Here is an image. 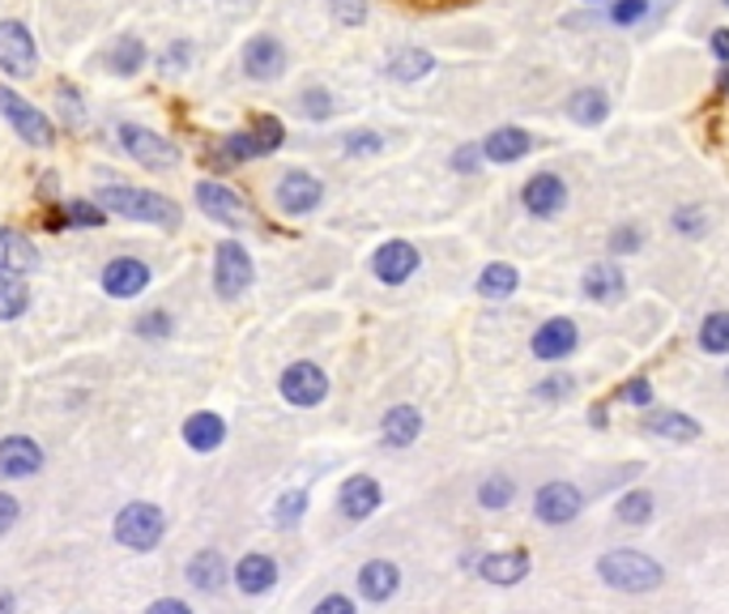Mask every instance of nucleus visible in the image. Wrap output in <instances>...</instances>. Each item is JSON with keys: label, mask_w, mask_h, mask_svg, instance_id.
Instances as JSON below:
<instances>
[{"label": "nucleus", "mask_w": 729, "mask_h": 614, "mask_svg": "<svg viewBox=\"0 0 729 614\" xmlns=\"http://www.w3.org/2000/svg\"><path fill=\"white\" fill-rule=\"evenodd\" d=\"M99 205H103L107 214L133 218V223H153V227H175V223H180L175 201H167L162 192H150V189L112 184V189H99Z\"/></svg>", "instance_id": "1"}, {"label": "nucleus", "mask_w": 729, "mask_h": 614, "mask_svg": "<svg viewBox=\"0 0 729 614\" xmlns=\"http://www.w3.org/2000/svg\"><path fill=\"white\" fill-rule=\"evenodd\" d=\"M597 572H602V580L611 589H627V593H649V589H657L665 580L661 564H652L649 555H640V550H611V555H602Z\"/></svg>", "instance_id": "2"}, {"label": "nucleus", "mask_w": 729, "mask_h": 614, "mask_svg": "<svg viewBox=\"0 0 729 614\" xmlns=\"http://www.w3.org/2000/svg\"><path fill=\"white\" fill-rule=\"evenodd\" d=\"M167 534V516H162V508L158 503H128V508H119V516H115V542L119 546H128V550H153L158 542Z\"/></svg>", "instance_id": "3"}, {"label": "nucleus", "mask_w": 729, "mask_h": 614, "mask_svg": "<svg viewBox=\"0 0 729 614\" xmlns=\"http://www.w3.org/2000/svg\"><path fill=\"white\" fill-rule=\"evenodd\" d=\"M252 286V257H248V248L239 243V239H227V243H218V257H214V291H218V299H239L243 291Z\"/></svg>", "instance_id": "4"}, {"label": "nucleus", "mask_w": 729, "mask_h": 614, "mask_svg": "<svg viewBox=\"0 0 729 614\" xmlns=\"http://www.w3.org/2000/svg\"><path fill=\"white\" fill-rule=\"evenodd\" d=\"M119 146L133 154L146 171H167V167H175V162H180L175 141H167L162 133L141 128V124H119Z\"/></svg>", "instance_id": "5"}, {"label": "nucleus", "mask_w": 729, "mask_h": 614, "mask_svg": "<svg viewBox=\"0 0 729 614\" xmlns=\"http://www.w3.org/2000/svg\"><path fill=\"white\" fill-rule=\"evenodd\" d=\"M196 205L214 218V223H223V227H252V209H248V201L239 196L235 189L227 184H214V180H201L196 184Z\"/></svg>", "instance_id": "6"}, {"label": "nucleus", "mask_w": 729, "mask_h": 614, "mask_svg": "<svg viewBox=\"0 0 729 614\" xmlns=\"http://www.w3.org/2000/svg\"><path fill=\"white\" fill-rule=\"evenodd\" d=\"M521 205H525V214H534V218H559L563 205H568V184H563V175H555V171H534V175L525 180V189H521Z\"/></svg>", "instance_id": "7"}, {"label": "nucleus", "mask_w": 729, "mask_h": 614, "mask_svg": "<svg viewBox=\"0 0 729 614\" xmlns=\"http://www.w3.org/2000/svg\"><path fill=\"white\" fill-rule=\"evenodd\" d=\"M277 209L282 214H291V218H304L311 214L320 201H324V184L311 175V171H286L282 180H277Z\"/></svg>", "instance_id": "8"}, {"label": "nucleus", "mask_w": 729, "mask_h": 614, "mask_svg": "<svg viewBox=\"0 0 729 614\" xmlns=\"http://www.w3.org/2000/svg\"><path fill=\"white\" fill-rule=\"evenodd\" d=\"M282 397L291 406H299V410H311V406H320L329 397V376L316 363H291L282 372Z\"/></svg>", "instance_id": "9"}, {"label": "nucleus", "mask_w": 729, "mask_h": 614, "mask_svg": "<svg viewBox=\"0 0 729 614\" xmlns=\"http://www.w3.org/2000/svg\"><path fill=\"white\" fill-rule=\"evenodd\" d=\"M0 112L9 115V124L18 128V137L22 141H31V146H52V120L38 112V107H31L22 94H13V90H4L0 86Z\"/></svg>", "instance_id": "10"}, {"label": "nucleus", "mask_w": 729, "mask_h": 614, "mask_svg": "<svg viewBox=\"0 0 729 614\" xmlns=\"http://www.w3.org/2000/svg\"><path fill=\"white\" fill-rule=\"evenodd\" d=\"M35 60V35L22 22H0V69L9 77H31Z\"/></svg>", "instance_id": "11"}, {"label": "nucleus", "mask_w": 729, "mask_h": 614, "mask_svg": "<svg viewBox=\"0 0 729 614\" xmlns=\"http://www.w3.org/2000/svg\"><path fill=\"white\" fill-rule=\"evenodd\" d=\"M372 273L380 277L384 286L410 282V277L419 273V248H414L410 239H388V243L376 248V257H372Z\"/></svg>", "instance_id": "12"}, {"label": "nucleus", "mask_w": 729, "mask_h": 614, "mask_svg": "<svg viewBox=\"0 0 729 614\" xmlns=\"http://www.w3.org/2000/svg\"><path fill=\"white\" fill-rule=\"evenodd\" d=\"M580 508H584V496L576 491L572 482H546L534 499L537 521H546V525H568V521L580 516Z\"/></svg>", "instance_id": "13"}, {"label": "nucleus", "mask_w": 729, "mask_h": 614, "mask_svg": "<svg viewBox=\"0 0 729 614\" xmlns=\"http://www.w3.org/2000/svg\"><path fill=\"white\" fill-rule=\"evenodd\" d=\"M529 150H534V133H529V128H516V124H499V128H491V133L482 137V158H487V162H499V167L521 162Z\"/></svg>", "instance_id": "14"}, {"label": "nucleus", "mask_w": 729, "mask_h": 614, "mask_svg": "<svg viewBox=\"0 0 729 614\" xmlns=\"http://www.w3.org/2000/svg\"><path fill=\"white\" fill-rule=\"evenodd\" d=\"M576 345H580V329H576L568 316H555V320H546L542 329L534 333V350L542 363H559V359H568Z\"/></svg>", "instance_id": "15"}, {"label": "nucleus", "mask_w": 729, "mask_h": 614, "mask_svg": "<svg viewBox=\"0 0 729 614\" xmlns=\"http://www.w3.org/2000/svg\"><path fill=\"white\" fill-rule=\"evenodd\" d=\"M243 69H248L252 81H273V77H282L286 73V47L273 35L248 38V47H243Z\"/></svg>", "instance_id": "16"}, {"label": "nucleus", "mask_w": 729, "mask_h": 614, "mask_svg": "<svg viewBox=\"0 0 729 614\" xmlns=\"http://www.w3.org/2000/svg\"><path fill=\"white\" fill-rule=\"evenodd\" d=\"M150 286V265L133 261V257H115L112 265L103 269V291L112 299H137Z\"/></svg>", "instance_id": "17"}, {"label": "nucleus", "mask_w": 729, "mask_h": 614, "mask_svg": "<svg viewBox=\"0 0 729 614\" xmlns=\"http://www.w3.org/2000/svg\"><path fill=\"white\" fill-rule=\"evenodd\" d=\"M43 469V448L31 435H9L0 440V474L4 478H31Z\"/></svg>", "instance_id": "18"}, {"label": "nucleus", "mask_w": 729, "mask_h": 614, "mask_svg": "<svg viewBox=\"0 0 729 614\" xmlns=\"http://www.w3.org/2000/svg\"><path fill=\"white\" fill-rule=\"evenodd\" d=\"M380 482L376 478H367V474H354V478H345L342 482V496H338V503H342V512L350 516V521H367L376 508H380Z\"/></svg>", "instance_id": "19"}, {"label": "nucleus", "mask_w": 729, "mask_h": 614, "mask_svg": "<svg viewBox=\"0 0 729 614\" xmlns=\"http://www.w3.org/2000/svg\"><path fill=\"white\" fill-rule=\"evenodd\" d=\"M568 120H576L580 128H597V124H606V115H611V94L602 90V86H580L568 94Z\"/></svg>", "instance_id": "20"}, {"label": "nucleus", "mask_w": 729, "mask_h": 614, "mask_svg": "<svg viewBox=\"0 0 729 614\" xmlns=\"http://www.w3.org/2000/svg\"><path fill=\"white\" fill-rule=\"evenodd\" d=\"M580 291L593 299V304H618L627 295V277L618 273V265L602 261V265H589L580 277Z\"/></svg>", "instance_id": "21"}, {"label": "nucleus", "mask_w": 729, "mask_h": 614, "mask_svg": "<svg viewBox=\"0 0 729 614\" xmlns=\"http://www.w3.org/2000/svg\"><path fill=\"white\" fill-rule=\"evenodd\" d=\"M380 435L388 448H410L422 435V414L414 406H392L380 422Z\"/></svg>", "instance_id": "22"}, {"label": "nucleus", "mask_w": 729, "mask_h": 614, "mask_svg": "<svg viewBox=\"0 0 729 614\" xmlns=\"http://www.w3.org/2000/svg\"><path fill=\"white\" fill-rule=\"evenodd\" d=\"M397 589H401V572H397L388 559L363 564V572H358V593H363L367 602H388Z\"/></svg>", "instance_id": "23"}, {"label": "nucleus", "mask_w": 729, "mask_h": 614, "mask_svg": "<svg viewBox=\"0 0 729 614\" xmlns=\"http://www.w3.org/2000/svg\"><path fill=\"white\" fill-rule=\"evenodd\" d=\"M35 265H38L35 243L26 235H18V230L0 227V269L13 273V277H22V273H31Z\"/></svg>", "instance_id": "24"}, {"label": "nucleus", "mask_w": 729, "mask_h": 614, "mask_svg": "<svg viewBox=\"0 0 729 614\" xmlns=\"http://www.w3.org/2000/svg\"><path fill=\"white\" fill-rule=\"evenodd\" d=\"M478 572H482V580H491V584H516V580L529 576V555L525 550H496V555H487L478 564Z\"/></svg>", "instance_id": "25"}, {"label": "nucleus", "mask_w": 729, "mask_h": 614, "mask_svg": "<svg viewBox=\"0 0 729 614\" xmlns=\"http://www.w3.org/2000/svg\"><path fill=\"white\" fill-rule=\"evenodd\" d=\"M223 440H227V422L209 414V410H201L184 422V444L196 453H214V448H223Z\"/></svg>", "instance_id": "26"}, {"label": "nucleus", "mask_w": 729, "mask_h": 614, "mask_svg": "<svg viewBox=\"0 0 729 614\" xmlns=\"http://www.w3.org/2000/svg\"><path fill=\"white\" fill-rule=\"evenodd\" d=\"M645 431L649 435H661V440H674V444H687L699 435V422L679 414V410H649L645 414Z\"/></svg>", "instance_id": "27"}, {"label": "nucleus", "mask_w": 729, "mask_h": 614, "mask_svg": "<svg viewBox=\"0 0 729 614\" xmlns=\"http://www.w3.org/2000/svg\"><path fill=\"white\" fill-rule=\"evenodd\" d=\"M273 580H277V564L269 555H243L239 568H235V584L243 593H269Z\"/></svg>", "instance_id": "28"}, {"label": "nucleus", "mask_w": 729, "mask_h": 614, "mask_svg": "<svg viewBox=\"0 0 729 614\" xmlns=\"http://www.w3.org/2000/svg\"><path fill=\"white\" fill-rule=\"evenodd\" d=\"M435 73V56L422 52V47H401L388 56V77L392 81H422V77Z\"/></svg>", "instance_id": "29"}, {"label": "nucleus", "mask_w": 729, "mask_h": 614, "mask_svg": "<svg viewBox=\"0 0 729 614\" xmlns=\"http://www.w3.org/2000/svg\"><path fill=\"white\" fill-rule=\"evenodd\" d=\"M189 580L196 584V589H205V593L223 589V580H227V564H223V555H218V550H201V555H192L189 559Z\"/></svg>", "instance_id": "30"}, {"label": "nucleus", "mask_w": 729, "mask_h": 614, "mask_svg": "<svg viewBox=\"0 0 729 614\" xmlns=\"http://www.w3.org/2000/svg\"><path fill=\"white\" fill-rule=\"evenodd\" d=\"M146 65V43L137 35H119L112 43V52H107V69L119 77H133L137 69Z\"/></svg>", "instance_id": "31"}, {"label": "nucleus", "mask_w": 729, "mask_h": 614, "mask_svg": "<svg viewBox=\"0 0 729 614\" xmlns=\"http://www.w3.org/2000/svg\"><path fill=\"white\" fill-rule=\"evenodd\" d=\"M516 286H521V273L508 265V261H491V265L482 269V277H478V295L482 299H508Z\"/></svg>", "instance_id": "32"}, {"label": "nucleus", "mask_w": 729, "mask_h": 614, "mask_svg": "<svg viewBox=\"0 0 729 614\" xmlns=\"http://www.w3.org/2000/svg\"><path fill=\"white\" fill-rule=\"evenodd\" d=\"M26 307H31V291H26V282L0 269V320H18Z\"/></svg>", "instance_id": "33"}, {"label": "nucleus", "mask_w": 729, "mask_h": 614, "mask_svg": "<svg viewBox=\"0 0 729 614\" xmlns=\"http://www.w3.org/2000/svg\"><path fill=\"white\" fill-rule=\"evenodd\" d=\"M699 350L704 354H729V311H708L699 325Z\"/></svg>", "instance_id": "34"}, {"label": "nucleus", "mask_w": 729, "mask_h": 614, "mask_svg": "<svg viewBox=\"0 0 729 614\" xmlns=\"http://www.w3.org/2000/svg\"><path fill=\"white\" fill-rule=\"evenodd\" d=\"M218 158H227V162H248V158H265L261 150V141L252 137V133H230L218 141Z\"/></svg>", "instance_id": "35"}, {"label": "nucleus", "mask_w": 729, "mask_h": 614, "mask_svg": "<svg viewBox=\"0 0 729 614\" xmlns=\"http://www.w3.org/2000/svg\"><path fill=\"white\" fill-rule=\"evenodd\" d=\"M60 214H65V227H103V218H107V209L99 201H69Z\"/></svg>", "instance_id": "36"}, {"label": "nucleus", "mask_w": 729, "mask_h": 614, "mask_svg": "<svg viewBox=\"0 0 729 614\" xmlns=\"http://www.w3.org/2000/svg\"><path fill=\"white\" fill-rule=\"evenodd\" d=\"M649 516H652L649 491H631V496L618 499V521L623 525H649Z\"/></svg>", "instance_id": "37"}, {"label": "nucleus", "mask_w": 729, "mask_h": 614, "mask_svg": "<svg viewBox=\"0 0 729 614\" xmlns=\"http://www.w3.org/2000/svg\"><path fill=\"white\" fill-rule=\"evenodd\" d=\"M252 137L261 141V150L273 154V150H282L286 128H282V120H277V115H257V120H252Z\"/></svg>", "instance_id": "38"}, {"label": "nucleus", "mask_w": 729, "mask_h": 614, "mask_svg": "<svg viewBox=\"0 0 729 614\" xmlns=\"http://www.w3.org/2000/svg\"><path fill=\"white\" fill-rule=\"evenodd\" d=\"M512 496H516L512 478H487V482L478 487V503H482V508H491V512L508 508V503H512Z\"/></svg>", "instance_id": "39"}, {"label": "nucleus", "mask_w": 729, "mask_h": 614, "mask_svg": "<svg viewBox=\"0 0 729 614\" xmlns=\"http://www.w3.org/2000/svg\"><path fill=\"white\" fill-rule=\"evenodd\" d=\"M299 112L307 120H329L333 115V94L324 90V86H307L304 94H299Z\"/></svg>", "instance_id": "40"}, {"label": "nucleus", "mask_w": 729, "mask_h": 614, "mask_svg": "<svg viewBox=\"0 0 729 614\" xmlns=\"http://www.w3.org/2000/svg\"><path fill=\"white\" fill-rule=\"evenodd\" d=\"M652 9V0H611V22L614 26H636L645 22Z\"/></svg>", "instance_id": "41"}, {"label": "nucleus", "mask_w": 729, "mask_h": 614, "mask_svg": "<svg viewBox=\"0 0 729 614\" xmlns=\"http://www.w3.org/2000/svg\"><path fill=\"white\" fill-rule=\"evenodd\" d=\"M674 230H679V235H687V239H699V235L708 230L704 209H695V205H679V209H674Z\"/></svg>", "instance_id": "42"}, {"label": "nucleus", "mask_w": 729, "mask_h": 614, "mask_svg": "<svg viewBox=\"0 0 729 614\" xmlns=\"http://www.w3.org/2000/svg\"><path fill=\"white\" fill-rule=\"evenodd\" d=\"M304 508H307V496L304 491H286V496L277 499V525L282 530H291V525H299V516H304Z\"/></svg>", "instance_id": "43"}, {"label": "nucleus", "mask_w": 729, "mask_h": 614, "mask_svg": "<svg viewBox=\"0 0 729 614\" xmlns=\"http://www.w3.org/2000/svg\"><path fill=\"white\" fill-rule=\"evenodd\" d=\"M342 150L354 154V158H363V154H380L384 150V137H380V133H372V128H358V133H345Z\"/></svg>", "instance_id": "44"}, {"label": "nucleus", "mask_w": 729, "mask_h": 614, "mask_svg": "<svg viewBox=\"0 0 729 614\" xmlns=\"http://www.w3.org/2000/svg\"><path fill=\"white\" fill-rule=\"evenodd\" d=\"M329 13L342 26H363L367 22V0H329Z\"/></svg>", "instance_id": "45"}, {"label": "nucleus", "mask_w": 729, "mask_h": 614, "mask_svg": "<svg viewBox=\"0 0 729 614\" xmlns=\"http://www.w3.org/2000/svg\"><path fill=\"white\" fill-rule=\"evenodd\" d=\"M640 243H645V230L640 227H614V235H611L614 257H631V252H640Z\"/></svg>", "instance_id": "46"}, {"label": "nucleus", "mask_w": 729, "mask_h": 614, "mask_svg": "<svg viewBox=\"0 0 729 614\" xmlns=\"http://www.w3.org/2000/svg\"><path fill=\"white\" fill-rule=\"evenodd\" d=\"M618 397H623L627 406H640V410H649V406H652V388H649V380H645V376H631V380L618 388Z\"/></svg>", "instance_id": "47"}, {"label": "nucleus", "mask_w": 729, "mask_h": 614, "mask_svg": "<svg viewBox=\"0 0 729 614\" xmlns=\"http://www.w3.org/2000/svg\"><path fill=\"white\" fill-rule=\"evenodd\" d=\"M572 393H576L572 376H550V380L537 384V397H542V401H563V397H572Z\"/></svg>", "instance_id": "48"}, {"label": "nucleus", "mask_w": 729, "mask_h": 614, "mask_svg": "<svg viewBox=\"0 0 729 614\" xmlns=\"http://www.w3.org/2000/svg\"><path fill=\"white\" fill-rule=\"evenodd\" d=\"M137 333H141V338H167V333H171V316H167V311L141 316V320H137Z\"/></svg>", "instance_id": "49"}, {"label": "nucleus", "mask_w": 729, "mask_h": 614, "mask_svg": "<svg viewBox=\"0 0 729 614\" xmlns=\"http://www.w3.org/2000/svg\"><path fill=\"white\" fill-rule=\"evenodd\" d=\"M478 162H482V146H457V154H453V171H460V175H474Z\"/></svg>", "instance_id": "50"}, {"label": "nucleus", "mask_w": 729, "mask_h": 614, "mask_svg": "<svg viewBox=\"0 0 729 614\" xmlns=\"http://www.w3.org/2000/svg\"><path fill=\"white\" fill-rule=\"evenodd\" d=\"M189 56H192L189 43H175L171 52H162V56H158V65H162V73H167V69L175 73V69H184V65H189Z\"/></svg>", "instance_id": "51"}, {"label": "nucleus", "mask_w": 729, "mask_h": 614, "mask_svg": "<svg viewBox=\"0 0 729 614\" xmlns=\"http://www.w3.org/2000/svg\"><path fill=\"white\" fill-rule=\"evenodd\" d=\"M60 112H69V124H81V99H77V90L73 86H65V81H60Z\"/></svg>", "instance_id": "52"}, {"label": "nucleus", "mask_w": 729, "mask_h": 614, "mask_svg": "<svg viewBox=\"0 0 729 614\" xmlns=\"http://www.w3.org/2000/svg\"><path fill=\"white\" fill-rule=\"evenodd\" d=\"M18 512H22V503H18L13 496H4V491H0V534L18 525Z\"/></svg>", "instance_id": "53"}, {"label": "nucleus", "mask_w": 729, "mask_h": 614, "mask_svg": "<svg viewBox=\"0 0 729 614\" xmlns=\"http://www.w3.org/2000/svg\"><path fill=\"white\" fill-rule=\"evenodd\" d=\"M311 614H354V602L342 598V593H333V598H324V602H320Z\"/></svg>", "instance_id": "54"}, {"label": "nucleus", "mask_w": 729, "mask_h": 614, "mask_svg": "<svg viewBox=\"0 0 729 614\" xmlns=\"http://www.w3.org/2000/svg\"><path fill=\"white\" fill-rule=\"evenodd\" d=\"M708 47H713V56H717L721 65H729V26H717L713 38H708Z\"/></svg>", "instance_id": "55"}, {"label": "nucleus", "mask_w": 729, "mask_h": 614, "mask_svg": "<svg viewBox=\"0 0 729 614\" xmlns=\"http://www.w3.org/2000/svg\"><path fill=\"white\" fill-rule=\"evenodd\" d=\"M146 614H192V606L189 602H180V598H158Z\"/></svg>", "instance_id": "56"}, {"label": "nucleus", "mask_w": 729, "mask_h": 614, "mask_svg": "<svg viewBox=\"0 0 729 614\" xmlns=\"http://www.w3.org/2000/svg\"><path fill=\"white\" fill-rule=\"evenodd\" d=\"M18 611V602H13V593L9 589H0V614H13Z\"/></svg>", "instance_id": "57"}, {"label": "nucleus", "mask_w": 729, "mask_h": 614, "mask_svg": "<svg viewBox=\"0 0 729 614\" xmlns=\"http://www.w3.org/2000/svg\"><path fill=\"white\" fill-rule=\"evenodd\" d=\"M593 427H606V406H593V414H589Z\"/></svg>", "instance_id": "58"}, {"label": "nucleus", "mask_w": 729, "mask_h": 614, "mask_svg": "<svg viewBox=\"0 0 729 614\" xmlns=\"http://www.w3.org/2000/svg\"><path fill=\"white\" fill-rule=\"evenodd\" d=\"M717 90L729 94V65H721V73H717Z\"/></svg>", "instance_id": "59"}, {"label": "nucleus", "mask_w": 729, "mask_h": 614, "mask_svg": "<svg viewBox=\"0 0 729 614\" xmlns=\"http://www.w3.org/2000/svg\"><path fill=\"white\" fill-rule=\"evenodd\" d=\"M584 4H597V0H584Z\"/></svg>", "instance_id": "60"}, {"label": "nucleus", "mask_w": 729, "mask_h": 614, "mask_svg": "<svg viewBox=\"0 0 729 614\" xmlns=\"http://www.w3.org/2000/svg\"><path fill=\"white\" fill-rule=\"evenodd\" d=\"M726 384H729V372H726Z\"/></svg>", "instance_id": "61"}, {"label": "nucleus", "mask_w": 729, "mask_h": 614, "mask_svg": "<svg viewBox=\"0 0 729 614\" xmlns=\"http://www.w3.org/2000/svg\"><path fill=\"white\" fill-rule=\"evenodd\" d=\"M726 4H729V0H726Z\"/></svg>", "instance_id": "62"}]
</instances>
